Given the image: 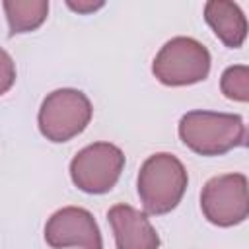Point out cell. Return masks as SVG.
Listing matches in <instances>:
<instances>
[{
  "label": "cell",
  "instance_id": "obj_4",
  "mask_svg": "<svg viewBox=\"0 0 249 249\" xmlns=\"http://www.w3.org/2000/svg\"><path fill=\"white\" fill-rule=\"evenodd\" d=\"M152 72L163 86L198 84L210 74V53L193 37H173L156 54Z\"/></svg>",
  "mask_w": 249,
  "mask_h": 249
},
{
  "label": "cell",
  "instance_id": "obj_8",
  "mask_svg": "<svg viewBox=\"0 0 249 249\" xmlns=\"http://www.w3.org/2000/svg\"><path fill=\"white\" fill-rule=\"evenodd\" d=\"M117 249H158L160 235L148 216L128 204H115L107 212Z\"/></svg>",
  "mask_w": 249,
  "mask_h": 249
},
{
  "label": "cell",
  "instance_id": "obj_9",
  "mask_svg": "<svg viewBox=\"0 0 249 249\" xmlns=\"http://www.w3.org/2000/svg\"><path fill=\"white\" fill-rule=\"evenodd\" d=\"M204 19L214 35L230 49H239L247 37V19L235 2L210 0L204 4Z\"/></svg>",
  "mask_w": 249,
  "mask_h": 249
},
{
  "label": "cell",
  "instance_id": "obj_12",
  "mask_svg": "<svg viewBox=\"0 0 249 249\" xmlns=\"http://www.w3.org/2000/svg\"><path fill=\"white\" fill-rule=\"evenodd\" d=\"M16 82V62L0 47V95L6 93Z\"/></svg>",
  "mask_w": 249,
  "mask_h": 249
},
{
  "label": "cell",
  "instance_id": "obj_11",
  "mask_svg": "<svg viewBox=\"0 0 249 249\" xmlns=\"http://www.w3.org/2000/svg\"><path fill=\"white\" fill-rule=\"evenodd\" d=\"M220 89L228 99L249 101V68L245 64H235L224 70L220 80Z\"/></svg>",
  "mask_w": 249,
  "mask_h": 249
},
{
  "label": "cell",
  "instance_id": "obj_6",
  "mask_svg": "<svg viewBox=\"0 0 249 249\" xmlns=\"http://www.w3.org/2000/svg\"><path fill=\"white\" fill-rule=\"evenodd\" d=\"M204 218L220 228L241 224L249 214L247 177L243 173H226L208 179L200 193Z\"/></svg>",
  "mask_w": 249,
  "mask_h": 249
},
{
  "label": "cell",
  "instance_id": "obj_10",
  "mask_svg": "<svg viewBox=\"0 0 249 249\" xmlns=\"http://www.w3.org/2000/svg\"><path fill=\"white\" fill-rule=\"evenodd\" d=\"M2 6L10 25V35L35 31L43 25L49 14L47 0H6Z\"/></svg>",
  "mask_w": 249,
  "mask_h": 249
},
{
  "label": "cell",
  "instance_id": "obj_13",
  "mask_svg": "<svg viewBox=\"0 0 249 249\" xmlns=\"http://www.w3.org/2000/svg\"><path fill=\"white\" fill-rule=\"evenodd\" d=\"M66 6L70 10H74V12H78V14H91V12L99 10V8H103L105 2H101V0H97V2H93V0H78V2L68 0Z\"/></svg>",
  "mask_w": 249,
  "mask_h": 249
},
{
  "label": "cell",
  "instance_id": "obj_2",
  "mask_svg": "<svg viewBox=\"0 0 249 249\" xmlns=\"http://www.w3.org/2000/svg\"><path fill=\"white\" fill-rule=\"evenodd\" d=\"M189 175L179 158L167 152L150 156L138 171V196L146 214L160 216L171 212L183 198Z\"/></svg>",
  "mask_w": 249,
  "mask_h": 249
},
{
  "label": "cell",
  "instance_id": "obj_5",
  "mask_svg": "<svg viewBox=\"0 0 249 249\" xmlns=\"http://www.w3.org/2000/svg\"><path fill=\"white\" fill-rule=\"evenodd\" d=\"M124 167V154L111 142H93L82 148L70 161L72 183L88 195L109 193Z\"/></svg>",
  "mask_w": 249,
  "mask_h": 249
},
{
  "label": "cell",
  "instance_id": "obj_1",
  "mask_svg": "<svg viewBox=\"0 0 249 249\" xmlns=\"http://www.w3.org/2000/svg\"><path fill=\"white\" fill-rule=\"evenodd\" d=\"M245 123L233 113L189 111L179 121V138L198 156H222L245 144Z\"/></svg>",
  "mask_w": 249,
  "mask_h": 249
},
{
  "label": "cell",
  "instance_id": "obj_7",
  "mask_svg": "<svg viewBox=\"0 0 249 249\" xmlns=\"http://www.w3.org/2000/svg\"><path fill=\"white\" fill-rule=\"evenodd\" d=\"M45 241L53 249H103L101 231L93 214L80 206L56 210L45 224Z\"/></svg>",
  "mask_w": 249,
  "mask_h": 249
},
{
  "label": "cell",
  "instance_id": "obj_3",
  "mask_svg": "<svg viewBox=\"0 0 249 249\" xmlns=\"http://www.w3.org/2000/svg\"><path fill=\"white\" fill-rule=\"evenodd\" d=\"M93 109L88 95L74 88L51 91L39 109V130L51 142H68L91 121Z\"/></svg>",
  "mask_w": 249,
  "mask_h": 249
}]
</instances>
